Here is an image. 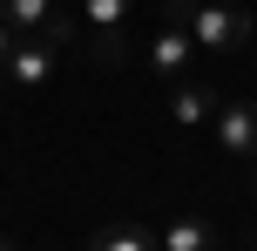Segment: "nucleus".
Here are the masks:
<instances>
[{
    "label": "nucleus",
    "mask_w": 257,
    "mask_h": 251,
    "mask_svg": "<svg viewBox=\"0 0 257 251\" xmlns=\"http://www.w3.org/2000/svg\"><path fill=\"white\" fill-rule=\"evenodd\" d=\"M217 149L223 156H257V102L250 95H217Z\"/></svg>",
    "instance_id": "nucleus-3"
},
{
    "label": "nucleus",
    "mask_w": 257,
    "mask_h": 251,
    "mask_svg": "<svg viewBox=\"0 0 257 251\" xmlns=\"http://www.w3.org/2000/svg\"><path fill=\"white\" fill-rule=\"evenodd\" d=\"M149 244H156L149 224H102L95 231V251H149Z\"/></svg>",
    "instance_id": "nucleus-9"
},
{
    "label": "nucleus",
    "mask_w": 257,
    "mask_h": 251,
    "mask_svg": "<svg viewBox=\"0 0 257 251\" xmlns=\"http://www.w3.org/2000/svg\"><path fill=\"white\" fill-rule=\"evenodd\" d=\"M217 116V89H203V81H169V122L176 129H196V122H210Z\"/></svg>",
    "instance_id": "nucleus-6"
},
{
    "label": "nucleus",
    "mask_w": 257,
    "mask_h": 251,
    "mask_svg": "<svg viewBox=\"0 0 257 251\" xmlns=\"http://www.w3.org/2000/svg\"><path fill=\"white\" fill-rule=\"evenodd\" d=\"M81 21H88V54L102 68L122 61V41H128V21H136V0H81Z\"/></svg>",
    "instance_id": "nucleus-2"
},
{
    "label": "nucleus",
    "mask_w": 257,
    "mask_h": 251,
    "mask_svg": "<svg viewBox=\"0 0 257 251\" xmlns=\"http://www.w3.org/2000/svg\"><path fill=\"white\" fill-rule=\"evenodd\" d=\"M250 204H257V184H250Z\"/></svg>",
    "instance_id": "nucleus-11"
},
{
    "label": "nucleus",
    "mask_w": 257,
    "mask_h": 251,
    "mask_svg": "<svg viewBox=\"0 0 257 251\" xmlns=\"http://www.w3.org/2000/svg\"><path fill=\"white\" fill-rule=\"evenodd\" d=\"M54 54H61L54 41H41V34H21V41H14V54H7V89H14V95H34L41 81L54 75Z\"/></svg>",
    "instance_id": "nucleus-5"
},
{
    "label": "nucleus",
    "mask_w": 257,
    "mask_h": 251,
    "mask_svg": "<svg viewBox=\"0 0 257 251\" xmlns=\"http://www.w3.org/2000/svg\"><path fill=\"white\" fill-rule=\"evenodd\" d=\"M0 14H7L14 34H41L48 41V27H54V0H0Z\"/></svg>",
    "instance_id": "nucleus-7"
},
{
    "label": "nucleus",
    "mask_w": 257,
    "mask_h": 251,
    "mask_svg": "<svg viewBox=\"0 0 257 251\" xmlns=\"http://www.w3.org/2000/svg\"><path fill=\"white\" fill-rule=\"evenodd\" d=\"M163 21H183L196 34V48H210V54H237L257 34V14L237 7V0H169Z\"/></svg>",
    "instance_id": "nucleus-1"
},
{
    "label": "nucleus",
    "mask_w": 257,
    "mask_h": 251,
    "mask_svg": "<svg viewBox=\"0 0 257 251\" xmlns=\"http://www.w3.org/2000/svg\"><path fill=\"white\" fill-rule=\"evenodd\" d=\"M14 41H21V34H14L7 14H0V89H7V54H14Z\"/></svg>",
    "instance_id": "nucleus-10"
},
{
    "label": "nucleus",
    "mask_w": 257,
    "mask_h": 251,
    "mask_svg": "<svg viewBox=\"0 0 257 251\" xmlns=\"http://www.w3.org/2000/svg\"><path fill=\"white\" fill-rule=\"evenodd\" d=\"M156 244H163V251H203V244H217V231H210L203 217H176V224L156 231Z\"/></svg>",
    "instance_id": "nucleus-8"
},
{
    "label": "nucleus",
    "mask_w": 257,
    "mask_h": 251,
    "mask_svg": "<svg viewBox=\"0 0 257 251\" xmlns=\"http://www.w3.org/2000/svg\"><path fill=\"white\" fill-rule=\"evenodd\" d=\"M190 61H196V34H190L183 21H163V27H156V41H149V75L169 89V81L190 75Z\"/></svg>",
    "instance_id": "nucleus-4"
}]
</instances>
